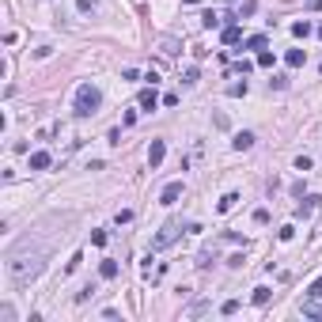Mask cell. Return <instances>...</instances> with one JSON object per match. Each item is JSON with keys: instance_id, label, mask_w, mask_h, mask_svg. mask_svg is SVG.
<instances>
[{"instance_id": "1", "label": "cell", "mask_w": 322, "mask_h": 322, "mask_svg": "<svg viewBox=\"0 0 322 322\" xmlns=\"http://www.w3.org/2000/svg\"><path fill=\"white\" fill-rule=\"evenodd\" d=\"M4 269H8V280H12L15 288H23V285H31L38 273L46 269V250H42V247L31 250V239H27V243H19L12 254H8Z\"/></svg>"}, {"instance_id": "2", "label": "cell", "mask_w": 322, "mask_h": 322, "mask_svg": "<svg viewBox=\"0 0 322 322\" xmlns=\"http://www.w3.org/2000/svg\"><path fill=\"white\" fill-rule=\"evenodd\" d=\"M103 106V91L95 84H80L76 87V99H72V114L76 118H91V114H99Z\"/></svg>"}, {"instance_id": "3", "label": "cell", "mask_w": 322, "mask_h": 322, "mask_svg": "<svg viewBox=\"0 0 322 322\" xmlns=\"http://www.w3.org/2000/svg\"><path fill=\"white\" fill-rule=\"evenodd\" d=\"M178 235H182V220H167V224L159 228V235L152 239V250H163V247H171V243L178 239Z\"/></svg>"}, {"instance_id": "4", "label": "cell", "mask_w": 322, "mask_h": 322, "mask_svg": "<svg viewBox=\"0 0 322 322\" xmlns=\"http://www.w3.org/2000/svg\"><path fill=\"white\" fill-rule=\"evenodd\" d=\"M182 193H186V186H182V182H167V186H163V193H159V205H178Z\"/></svg>"}, {"instance_id": "5", "label": "cell", "mask_w": 322, "mask_h": 322, "mask_svg": "<svg viewBox=\"0 0 322 322\" xmlns=\"http://www.w3.org/2000/svg\"><path fill=\"white\" fill-rule=\"evenodd\" d=\"M163 155H167V140H152V144H148V167H152V171L163 163Z\"/></svg>"}, {"instance_id": "6", "label": "cell", "mask_w": 322, "mask_h": 322, "mask_svg": "<svg viewBox=\"0 0 322 322\" xmlns=\"http://www.w3.org/2000/svg\"><path fill=\"white\" fill-rule=\"evenodd\" d=\"M254 140H258L254 133H250V129H243V133L231 136V148H235V152H250V148H254Z\"/></svg>"}, {"instance_id": "7", "label": "cell", "mask_w": 322, "mask_h": 322, "mask_svg": "<svg viewBox=\"0 0 322 322\" xmlns=\"http://www.w3.org/2000/svg\"><path fill=\"white\" fill-rule=\"evenodd\" d=\"M136 103H140V110H155V106H159V95H155V84H152V87H144V91H140V99H136Z\"/></svg>"}, {"instance_id": "8", "label": "cell", "mask_w": 322, "mask_h": 322, "mask_svg": "<svg viewBox=\"0 0 322 322\" xmlns=\"http://www.w3.org/2000/svg\"><path fill=\"white\" fill-rule=\"evenodd\" d=\"M220 38H224V46H239V42H243V27H239V23H228Z\"/></svg>"}, {"instance_id": "9", "label": "cell", "mask_w": 322, "mask_h": 322, "mask_svg": "<svg viewBox=\"0 0 322 322\" xmlns=\"http://www.w3.org/2000/svg\"><path fill=\"white\" fill-rule=\"evenodd\" d=\"M318 201H322V197H315V193H307V197L296 205V216H311V212L318 209Z\"/></svg>"}, {"instance_id": "10", "label": "cell", "mask_w": 322, "mask_h": 322, "mask_svg": "<svg viewBox=\"0 0 322 322\" xmlns=\"http://www.w3.org/2000/svg\"><path fill=\"white\" fill-rule=\"evenodd\" d=\"M50 163H53L50 152H31V171H46Z\"/></svg>"}, {"instance_id": "11", "label": "cell", "mask_w": 322, "mask_h": 322, "mask_svg": "<svg viewBox=\"0 0 322 322\" xmlns=\"http://www.w3.org/2000/svg\"><path fill=\"white\" fill-rule=\"evenodd\" d=\"M243 46H247V50H254V53H261L269 46V38L266 34H250V38H243Z\"/></svg>"}, {"instance_id": "12", "label": "cell", "mask_w": 322, "mask_h": 322, "mask_svg": "<svg viewBox=\"0 0 322 322\" xmlns=\"http://www.w3.org/2000/svg\"><path fill=\"white\" fill-rule=\"evenodd\" d=\"M99 277H103V280H114V277H118V261H114V258H103Z\"/></svg>"}, {"instance_id": "13", "label": "cell", "mask_w": 322, "mask_h": 322, "mask_svg": "<svg viewBox=\"0 0 322 322\" xmlns=\"http://www.w3.org/2000/svg\"><path fill=\"white\" fill-rule=\"evenodd\" d=\"M250 299H254L258 307H266L269 299H273V288H269V285H258V288H254V296H250Z\"/></svg>"}, {"instance_id": "14", "label": "cell", "mask_w": 322, "mask_h": 322, "mask_svg": "<svg viewBox=\"0 0 322 322\" xmlns=\"http://www.w3.org/2000/svg\"><path fill=\"white\" fill-rule=\"evenodd\" d=\"M285 61H288L292 68H299V65H307V50H288V53H285Z\"/></svg>"}, {"instance_id": "15", "label": "cell", "mask_w": 322, "mask_h": 322, "mask_svg": "<svg viewBox=\"0 0 322 322\" xmlns=\"http://www.w3.org/2000/svg\"><path fill=\"white\" fill-rule=\"evenodd\" d=\"M311 31H315V27H311V19H296V23H292V34H296V38H307Z\"/></svg>"}, {"instance_id": "16", "label": "cell", "mask_w": 322, "mask_h": 322, "mask_svg": "<svg viewBox=\"0 0 322 322\" xmlns=\"http://www.w3.org/2000/svg\"><path fill=\"white\" fill-rule=\"evenodd\" d=\"M235 201H239V193H224V197L216 201V212H231V209H235Z\"/></svg>"}, {"instance_id": "17", "label": "cell", "mask_w": 322, "mask_h": 322, "mask_svg": "<svg viewBox=\"0 0 322 322\" xmlns=\"http://www.w3.org/2000/svg\"><path fill=\"white\" fill-rule=\"evenodd\" d=\"M299 311H304V318H322V307H318V304H315L311 296H307V304L299 307Z\"/></svg>"}, {"instance_id": "18", "label": "cell", "mask_w": 322, "mask_h": 322, "mask_svg": "<svg viewBox=\"0 0 322 322\" xmlns=\"http://www.w3.org/2000/svg\"><path fill=\"white\" fill-rule=\"evenodd\" d=\"M212 261H216V250H201L197 254V269H209Z\"/></svg>"}, {"instance_id": "19", "label": "cell", "mask_w": 322, "mask_h": 322, "mask_svg": "<svg viewBox=\"0 0 322 322\" xmlns=\"http://www.w3.org/2000/svg\"><path fill=\"white\" fill-rule=\"evenodd\" d=\"M201 27H209V31H212V27H220V15L212 12V8H209V12H201Z\"/></svg>"}, {"instance_id": "20", "label": "cell", "mask_w": 322, "mask_h": 322, "mask_svg": "<svg viewBox=\"0 0 322 322\" xmlns=\"http://www.w3.org/2000/svg\"><path fill=\"white\" fill-rule=\"evenodd\" d=\"M247 91H250V84H247V80H243V84H231V87H228V95H231V99H243Z\"/></svg>"}, {"instance_id": "21", "label": "cell", "mask_w": 322, "mask_h": 322, "mask_svg": "<svg viewBox=\"0 0 322 322\" xmlns=\"http://www.w3.org/2000/svg\"><path fill=\"white\" fill-rule=\"evenodd\" d=\"M80 261H84V254H80V250H76V254L68 258V266H65L61 273H65V277H68V273H76V269H80Z\"/></svg>"}, {"instance_id": "22", "label": "cell", "mask_w": 322, "mask_h": 322, "mask_svg": "<svg viewBox=\"0 0 322 322\" xmlns=\"http://www.w3.org/2000/svg\"><path fill=\"white\" fill-rule=\"evenodd\" d=\"M76 8H80L84 15H91V12H99V0H76Z\"/></svg>"}, {"instance_id": "23", "label": "cell", "mask_w": 322, "mask_h": 322, "mask_svg": "<svg viewBox=\"0 0 322 322\" xmlns=\"http://www.w3.org/2000/svg\"><path fill=\"white\" fill-rule=\"evenodd\" d=\"M311 167H315V159H311V155H296V171H311Z\"/></svg>"}, {"instance_id": "24", "label": "cell", "mask_w": 322, "mask_h": 322, "mask_svg": "<svg viewBox=\"0 0 322 322\" xmlns=\"http://www.w3.org/2000/svg\"><path fill=\"white\" fill-rule=\"evenodd\" d=\"M277 239H280V243H292V239H296V228H292V224H285V228L277 231Z\"/></svg>"}, {"instance_id": "25", "label": "cell", "mask_w": 322, "mask_h": 322, "mask_svg": "<svg viewBox=\"0 0 322 322\" xmlns=\"http://www.w3.org/2000/svg\"><path fill=\"white\" fill-rule=\"evenodd\" d=\"M258 65H261V68H273V65H277V57H273L269 50H261V53H258Z\"/></svg>"}, {"instance_id": "26", "label": "cell", "mask_w": 322, "mask_h": 322, "mask_svg": "<svg viewBox=\"0 0 322 322\" xmlns=\"http://www.w3.org/2000/svg\"><path fill=\"white\" fill-rule=\"evenodd\" d=\"M307 296H311V299H322V277H315V280H311Z\"/></svg>"}, {"instance_id": "27", "label": "cell", "mask_w": 322, "mask_h": 322, "mask_svg": "<svg viewBox=\"0 0 322 322\" xmlns=\"http://www.w3.org/2000/svg\"><path fill=\"white\" fill-rule=\"evenodd\" d=\"M239 311V299H224V307H220V315H235Z\"/></svg>"}, {"instance_id": "28", "label": "cell", "mask_w": 322, "mask_h": 322, "mask_svg": "<svg viewBox=\"0 0 322 322\" xmlns=\"http://www.w3.org/2000/svg\"><path fill=\"white\" fill-rule=\"evenodd\" d=\"M269 87H277V91H285V87H288V76H273V80H269Z\"/></svg>"}, {"instance_id": "29", "label": "cell", "mask_w": 322, "mask_h": 322, "mask_svg": "<svg viewBox=\"0 0 322 322\" xmlns=\"http://www.w3.org/2000/svg\"><path fill=\"white\" fill-rule=\"evenodd\" d=\"M254 12H258V4H254V0H247V4H243V12H239V19H243V15H254Z\"/></svg>"}, {"instance_id": "30", "label": "cell", "mask_w": 322, "mask_h": 322, "mask_svg": "<svg viewBox=\"0 0 322 322\" xmlns=\"http://www.w3.org/2000/svg\"><path fill=\"white\" fill-rule=\"evenodd\" d=\"M91 243L95 247H106V231H91Z\"/></svg>"}, {"instance_id": "31", "label": "cell", "mask_w": 322, "mask_h": 322, "mask_svg": "<svg viewBox=\"0 0 322 322\" xmlns=\"http://www.w3.org/2000/svg\"><path fill=\"white\" fill-rule=\"evenodd\" d=\"M254 224H269V209H258L254 212Z\"/></svg>"}, {"instance_id": "32", "label": "cell", "mask_w": 322, "mask_h": 322, "mask_svg": "<svg viewBox=\"0 0 322 322\" xmlns=\"http://www.w3.org/2000/svg\"><path fill=\"white\" fill-rule=\"evenodd\" d=\"M182 4H201V0H182Z\"/></svg>"}, {"instance_id": "33", "label": "cell", "mask_w": 322, "mask_h": 322, "mask_svg": "<svg viewBox=\"0 0 322 322\" xmlns=\"http://www.w3.org/2000/svg\"><path fill=\"white\" fill-rule=\"evenodd\" d=\"M318 38H322V27H318Z\"/></svg>"}]
</instances>
